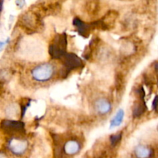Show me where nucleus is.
<instances>
[{
	"label": "nucleus",
	"mask_w": 158,
	"mask_h": 158,
	"mask_svg": "<svg viewBox=\"0 0 158 158\" xmlns=\"http://www.w3.org/2000/svg\"><path fill=\"white\" fill-rule=\"evenodd\" d=\"M155 71H156V73H157V76L158 77V63H156L155 65Z\"/></svg>",
	"instance_id": "nucleus-15"
},
{
	"label": "nucleus",
	"mask_w": 158,
	"mask_h": 158,
	"mask_svg": "<svg viewBox=\"0 0 158 158\" xmlns=\"http://www.w3.org/2000/svg\"><path fill=\"white\" fill-rule=\"evenodd\" d=\"M80 148L81 147L78 141L70 140L65 143L63 149H64L65 153L68 155H75L80 151Z\"/></svg>",
	"instance_id": "nucleus-8"
},
{
	"label": "nucleus",
	"mask_w": 158,
	"mask_h": 158,
	"mask_svg": "<svg viewBox=\"0 0 158 158\" xmlns=\"http://www.w3.org/2000/svg\"><path fill=\"white\" fill-rule=\"evenodd\" d=\"M16 3H17V6H19L20 8H22L23 6H24L25 0H16Z\"/></svg>",
	"instance_id": "nucleus-14"
},
{
	"label": "nucleus",
	"mask_w": 158,
	"mask_h": 158,
	"mask_svg": "<svg viewBox=\"0 0 158 158\" xmlns=\"http://www.w3.org/2000/svg\"><path fill=\"white\" fill-rule=\"evenodd\" d=\"M122 134H114V135H112L110 137V143L113 146H115L117 143L120 142V140H121Z\"/></svg>",
	"instance_id": "nucleus-12"
},
{
	"label": "nucleus",
	"mask_w": 158,
	"mask_h": 158,
	"mask_svg": "<svg viewBox=\"0 0 158 158\" xmlns=\"http://www.w3.org/2000/svg\"><path fill=\"white\" fill-rule=\"evenodd\" d=\"M8 148L15 155H22L27 150L28 142L23 139L12 137L8 141Z\"/></svg>",
	"instance_id": "nucleus-3"
},
{
	"label": "nucleus",
	"mask_w": 158,
	"mask_h": 158,
	"mask_svg": "<svg viewBox=\"0 0 158 158\" xmlns=\"http://www.w3.org/2000/svg\"><path fill=\"white\" fill-rule=\"evenodd\" d=\"M2 128L9 132H23L24 123L15 120H4L2 122Z\"/></svg>",
	"instance_id": "nucleus-5"
},
{
	"label": "nucleus",
	"mask_w": 158,
	"mask_h": 158,
	"mask_svg": "<svg viewBox=\"0 0 158 158\" xmlns=\"http://www.w3.org/2000/svg\"><path fill=\"white\" fill-rule=\"evenodd\" d=\"M153 106H154V110L158 114V96L154 98V103H153Z\"/></svg>",
	"instance_id": "nucleus-13"
},
{
	"label": "nucleus",
	"mask_w": 158,
	"mask_h": 158,
	"mask_svg": "<svg viewBox=\"0 0 158 158\" xmlns=\"http://www.w3.org/2000/svg\"><path fill=\"white\" fill-rule=\"evenodd\" d=\"M145 110H146V106H145L143 99H142L139 103H136L135 106H134V110H133V115L135 117H140L144 113Z\"/></svg>",
	"instance_id": "nucleus-11"
},
{
	"label": "nucleus",
	"mask_w": 158,
	"mask_h": 158,
	"mask_svg": "<svg viewBox=\"0 0 158 158\" xmlns=\"http://www.w3.org/2000/svg\"><path fill=\"white\" fill-rule=\"evenodd\" d=\"M95 109L100 114L104 115L108 114L111 110V104L106 99H99L95 103Z\"/></svg>",
	"instance_id": "nucleus-7"
},
{
	"label": "nucleus",
	"mask_w": 158,
	"mask_h": 158,
	"mask_svg": "<svg viewBox=\"0 0 158 158\" xmlns=\"http://www.w3.org/2000/svg\"><path fill=\"white\" fill-rule=\"evenodd\" d=\"M61 59L64 66L68 69H76V68L80 67L82 65L81 60L73 53H66Z\"/></svg>",
	"instance_id": "nucleus-4"
},
{
	"label": "nucleus",
	"mask_w": 158,
	"mask_h": 158,
	"mask_svg": "<svg viewBox=\"0 0 158 158\" xmlns=\"http://www.w3.org/2000/svg\"><path fill=\"white\" fill-rule=\"evenodd\" d=\"M54 66L50 63H43L35 66L32 70V77L38 82H46L52 78Z\"/></svg>",
	"instance_id": "nucleus-1"
},
{
	"label": "nucleus",
	"mask_w": 158,
	"mask_h": 158,
	"mask_svg": "<svg viewBox=\"0 0 158 158\" xmlns=\"http://www.w3.org/2000/svg\"><path fill=\"white\" fill-rule=\"evenodd\" d=\"M66 37L65 35H57L55 42L49 46V54L52 58L61 59L66 52Z\"/></svg>",
	"instance_id": "nucleus-2"
},
{
	"label": "nucleus",
	"mask_w": 158,
	"mask_h": 158,
	"mask_svg": "<svg viewBox=\"0 0 158 158\" xmlns=\"http://www.w3.org/2000/svg\"><path fill=\"white\" fill-rule=\"evenodd\" d=\"M134 154L137 158H151L154 154V151L149 147L138 145L134 150Z\"/></svg>",
	"instance_id": "nucleus-6"
},
{
	"label": "nucleus",
	"mask_w": 158,
	"mask_h": 158,
	"mask_svg": "<svg viewBox=\"0 0 158 158\" xmlns=\"http://www.w3.org/2000/svg\"><path fill=\"white\" fill-rule=\"evenodd\" d=\"M123 117H124V112H123V110H119L118 112L116 114L115 117L110 121V128H114L116 127L120 126L122 123Z\"/></svg>",
	"instance_id": "nucleus-10"
},
{
	"label": "nucleus",
	"mask_w": 158,
	"mask_h": 158,
	"mask_svg": "<svg viewBox=\"0 0 158 158\" xmlns=\"http://www.w3.org/2000/svg\"><path fill=\"white\" fill-rule=\"evenodd\" d=\"M73 25H75V26H77L79 32H80V33L82 35H83V36H88L91 29L90 25L83 23L81 20L78 19H76L74 20Z\"/></svg>",
	"instance_id": "nucleus-9"
}]
</instances>
